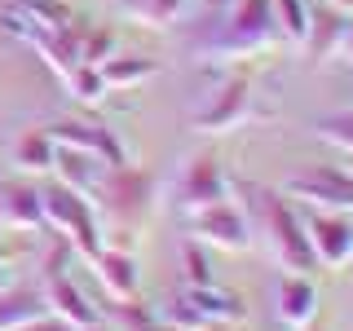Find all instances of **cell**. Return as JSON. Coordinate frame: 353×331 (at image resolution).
Returning <instances> with one entry per match:
<instances>
[{"label":"cell","instance_id":"1","mask_svg":"<svg viewBox=\"0 0 353 331\" xmlns=\"http://www.w3.org/2000/svg\"><path fill=\"white\" fill-rule=\"evenodd\" d=\"M230 194H239L234 203L248 217L252 239L270 252L283 274H314L318 270L314 252H309V239H305L301 208L283 190H270V185H256V181H230Z\"/></svg>","mask_w":353,"mask_h":331},{"label":"cell","instance_id":"2","mask_svg":"<svg viewBox=\"0 0 353 331\" xmlns=\"http://www.w3.org/2000/svg\"><path fill=\"white\" fill-rule=\"evenodd\" d=\"M279 27H274L270 0H225L216 27L194 44L203 62H230V58H256V53L279 49Z\"/></svg>","mask_w":353,"mask_h":331},{"label":"cell","instance_id":"3","mask_svg":"<svg viewBox=\"0 0 353 331\" xmlns=\"http://www.w3.org/2000/svg\"><path fill=\"white\" fill-rule=\"evenodd\" d=\"M243 314H248V305H243L234 292H225L221 283H212V287H181L172 301L154 305V318L176 327V331H199V327H212V323L239 327Z\"/></svg>","mask_w":353,"mask_h":331},{"label":"cell","instance_id":"4","mask_svg":"<svg viewBox=\"0 0 353 331\" xmlns=\"http://www.w3.org/2000/svg\"><path fill=\"white\" fill-rule=\"evenodd\" d=\"M40 208H44V225L58 230L84 261H93L102 252V225H97V212L84 194H75L62 181H53L40 190Z\"/></svg>","mask_w":353,"mask_h":331},{"label":"cell","instance_id":"5","mask_svg":"<svg viewBox=\"0 0 353 331\" xmlns=\"http://www.w3.org/2000/svg\"><path fill=\"white\" fill-rule=\"evenodd\" d=\"M256 119V88H252L248 75H225L203 102L194 106L190 115V128L203 132V137H225L243 124Z\"/></svg>","mask_w":353,"mask_h":331},{"label":"cell","instance_id":"6","mask_svg":"<svg viewBox=\"0 0 353 331\" xmlns=\"http://www.w3.org/2000/svg\"><path fill=\"white\" fill-rule=\"evenodd\" d=\"M154 203V177L132 168V163H119V168H106L102 185L93 194V208H102L110 225H141Z\"/></svg>","mask_w":353,"mask_h":331},{"label":"cell","instance_id":"7","mask_svg":"<svg viewBox=\"0 0 353 331\" xmlns=\"http://www.w3.org/2000/svg\"><path fill=\"white\" fill-rule=\"evenodd\" d=\"M283 194L296 208H323V212L353 217V177L340 163H309L283 181Z\"/></svg>","mask_w":353,"mask_h":331},{"label":"cell","instance_id":"8","mask_svg":"<svg viewBox=\"0 0 353 331\" xmlns=\"http://www.w3.org/2000/svg\"><path fill=\"white\" fill-rule=\"evenodd\" d=\"M230 181H234V177L225 172L221 154L203 150V154H194V159H185L181 177H176V190H172L176 212L194 217V212H203V208H212V203H225V199H230Z\"/></svg>","mask_w":353,"mask_h":331},{"label":"cell","instance_id":"9","mask_svg":"<svg viewBox=\"0 0 353 331\" xmlns=\"http://www.w3.org/2000/svg\"><path fill=\"white\" fill-rule=\"evenodd\" d=\"M185 230H190L194 243H203V248H216V252H248L252 243V225L248 217H243V208L234 203V194L225 199V203H212L203 208V212L185 217Z\"/></svg>","mask_w":353,"mask_h":331},{"label":"cell","instance_id":"10","mask_svg":"<svg viewBox=\"0 0 353 331\" xmlns=\"http://www.w3.org/2000/svg\"><path fill=\"white\" fill-rule=\"evenodd\" d=\"M301 221H305V239H309V252H314V265H323V270L353 265V217L309 208V212H301Z\"/></svg>","mask_w":353,"mask_h":331},{"label":"cell","instance_id":"11","mask_svg":"<svg viewBox=\"0 0 353 331\" xmlns=\"http://www.w3.org/2000/svg\"><path fill=\"white\" fill-rule=\"evenodd\" d=\"M270 309H274V323H283L287 331H305L318 323L323 292L309 274H279L270 292Z\"/></svg>","mask_w":353,"mask_h":331},{"label":"cell","instance_id":"12","mask_svg":"<svg viewBox=\"0 0 353 331\" xmlns=\"http://www.w3.org/2000/svg\"><path fill=\"white\" fill-rule=\"evenodd\" d=\"M44 132L53 137V146H62V150H84V154H93V159H102L106 168L128 163V154H124V146H119V137H115L106 124H88V119H53Z\"/></svg>","mask_w":353,"mask_h":331},{"label":"cell","instance_id":"13","mask_svg":"<svg viewBox=\"0 0 353 331\" xmlns=\"http://www.w3.org/2000/svg\"><path fill=\"white\" fill-rule=\"evenodd\" d=\"M40 296H44V309H49L53 318H62V323L71 327V331L102 323V318H97V309L88 305V296H84L71 279H66L62 270H44V287H40Z\"/></svg>","mask_w":353,"mask_h":331},{"label":"cell","instance_id":"14","mask_svg":"<svg viewBox=\"0 0 353 331\" xmlns=\"http://www.w3.org/2000/svg\"><path fill=\"white\" fill-rule=\"evenodd\" d=\"M0 230H9V234H36V230H44V208H40L36 185L0 181Z\"/></svg>","mask_w":353,"mask_h":331},{"label":"cell","instance_id":"15","mask_svg":"<svg viewBox=\"0 0 353 331\" xmlns=\"http://www.w3.org/2000/svg\"><path fill=\"white\" fill-rule=\"evenodd\" d=\"M88 265H93V274H97V283H102V292H106L115 305L137 301V257H132V252H124V248H106V243H102V252H97Z\"/></svg>","mask_w":353,"mask_h":331},{"label":"cell","instance_id":"16","mask_svg":"<svg viewBox=\"0 0 353 331\" xmlns=\"http://www.w3.org/2000/svg\"><path fill=\"white\" fill-rule=\"evenodd\" d=\"M345 27H349V14L336 5H327V0H318L314 5V18H309V36H305V58L309 62H331L340 49V40H345Z\"/></svg>","mask_w":353,"mask_h":331},{"label":"cell","instance_id":"17","mask_svg":"<svg viewBox=\"0 0 353 331\" xmlns=\"http://www.w3.org/2000/svg\"><path fill=\"white\" fill-rule=\"evenodd\" d=\"M53 172H58V181L66 185V190L84 194L88 203H93L97 185H102V177H106V163L93 159V154H84V150H62L58 146V154H53Z\"/></svg>","mask_w":353,"mask_h":331},{"label":"cell","instance_id":"18","mask_svg":"<svg viewBox=\"0 0 353 331\" xmlns=\"http://www.w3.org/2000/svg\"><path fill=\"white\" fill-rule=\"evenodd\" d=\"M53 154H58V146L44 128H22L9 141V163L18 172H53Z\"/></svg>","mask_w":353,"mask_h":331},{"label":"cell","instance_id":"19","mask_svg":"<svg viewBox=\"0 0 353 331\" xmlns=\"http://www.w3.org/2000/svg\"><path fill=\"white\" fill-rule=\"evenodd\" d=\"M102 80H106V93H124V88H137L159 75V62L154 58H141V53H115V58H106L102 66Z\"/></svg>","mask_w":353,"mask_h":331},{"label":"cell","instance_id":"20","mask_svg":"<svg viewBox=\"0 0 353 331\" xmlns=\"http://www.w3.org/2000/svg\"><path fill=\"white\" fill-rule=\"evenodd\" d=\"M274 9V27H279V40L287 49L301 53L305 49V36H309V18H314V5L309 0H270Z\"/></svg>","mask_w":353,"mask_h":331},{"label":"cell","instance_id":"21","mask_svg":"<svg viewBox=\"0 0 353 331\" xmlns=\"http://www.w3.org/2000/svg\"><path fill=\"white\" fill-rule=\"evenodd\" d=\"M40 314H49L40 287H9V292L0 296V331H18L22 323H31V318H40Z\"/></svg>","mask_w":353,"mask_h":331},{"label":"cell","instance_id":"22","mask_svg":"<svg viewBox=\"0 0 353 331\" xmlns=\"http://www.w3.org/2000/svg\"><path fill=\"white\" fill-rule=\"evenodd\" d=\"M119 9H124L132 22H141V27L163 31L185 14V0H119Z\"/></svg>","mask_w":353,"mask_h":331},{"label":"cell","instance_id":"23","mask_svg":"<svg viewBox=\"0 0 353 331\" xmlns=\"http://www.w3.org/2000/svg\"><path fill=\"white\" fill-rule=\"evenodd\" d=\"M62 84H66V93H71L75 102H84V106H93V102H102V97H106L102 71H97V66H88V62L71 66V71L62 75Z\"/></svg>","mask_w":353,"mask_h":331},{"label":"cell","instance_id":"24","mask_svg":"<svg viewBox=\"0 0 353 331\" xmlns=\"http://www.w3.org/2000/svg\"><path fill=\"white\" fill-rule=\"evenodd\" d=\"M181 279H185V287H212L216 283L212 257H208L203 243H194V239L181 243Z\"/></svg>","mask_w":353,"mask_h":331},{"label":"cell","instance_id":"25","mask_svg":"<svg viewBox=\"0 0 353 331\" xmlns=\"http://www.w3.org/2000/svg\"><path fill=\"white\" fill-rule=\"evenodd\" d=\"M314 128H318V137H323L327 146H336V150L353 154V106H345V110H331V115H323Z\"/></svg>","mask_w":353,"mask_h":331},{"label":"cell","instance_id":"26","mask_svg":"<svg viewBox=\"0 0 353 331\" xmlns=\"http://www.w3.org/2000/svg\"><path fill=\"white\" fill-rule=\"evenodd\" d=\"M115 53H119V40H115V31H110V27H84V36H80V62L102 66L106 58H115Z\"/></svg>","mask_w":353,"mask_h":331},{"label":"cell","instance_id":"27","mask_svg":"<svg viewBox=\"0 0 353 331\" xmlns=\"http://www.w3.org/2000/svg\"><path fill=\"white\" fill-rule=\"evenodd\" d=\"M115 331H176V327L159 323V318H154V309L124 301V305H115Z\"/></svg>","mask_w":353,"mask_h":331},{"label":"cell","instance_id":"28","mask_svg":"<svg viewBox=\"0 0 353 331\" xmlns=\"http://www.w3.org/2000/svg\"><path fill=\"white\" fill-rule=\"evenodd\" d=\"M18 9L36 22V27H66V22H71V9H66L62 0H22Z\"/></svg>","mask_w":353,"mask_h":331},{"label":"cell","instance_id":"29","mask_svg":"<svg viewBox=\"0 0 353 331\" xmlns=\"http://www.w3.org/2000/svg\"><path fill=\"white\" fill-rule=\"evenodd\" d=\"M18 331H71L62 323V318H53V314H40V318H31V323H22Z\"/></svg>","mask_w":353,"mask_h":331},{"label":"cell","instance_id":"30","mask_svg":"<svg viewBox=\"0 0 353 331\" xmlns=\"http://www.w3.org/2000/svg\"><path fill=\"white\" fill-rule=\"evenodd\" d=\"M336 58H340V62H345L349 71H353V14H349V27H345V40H340ZM336 58H331V62H336Z\"/></svg>","mask_w":353,"mask_h":331},{"label":"cell","instance_id":"31","mask_svg":"<svg viewBox=\"0 0 353 331\" xmlns=\"http://www.w3.org/2000/svg\"><path fill=\"white\" fill-rule=\"evenodd\" d=\"M9 292V270H5V257H0V296Z\"/></svg>","mask_w":353,"mask_h":331},{"label":"cell","instance_id":"32","mask_svg":"<svg viewBox=\"0 0 353 331\" xmlns=\"http://www.w3.org/2000/svg\"><path fill=\"white\" fill-rule=\"evenodd\" d=\"M327 5H336V9H345V14H353V0H327Z\"/></svg>","mask_w":353,"mask_h":331},{"label":"cell","instance_id":"33","mask_svg":"<svg viewBox=\"0 0 353 331\" xmlns=\"http://www.w3.org/2000/svg\"><path fill=\"white\" fill-rule=\"evenodd\" d=\"M199 331H234L230 323H212V327H199Z\"/></svg>","mask_w":353,"mask_h":331},{"label":"cell","instance_id":"34","mask_svg":"<svg viewBox=\"0 0 353 331\" xmlns=\"http://www.w3.org/2000/svg\"><path fill=\"white\" fill-rule=\"evenodd\" d=\"M80 331H115V327H106V323H93V327H80Z\"/></svg>","mask_w":353,"mask_h":331},{"label":"cell","instance_id":"35","mask_svg":"<svg viewBox=\"0 0 353 331\" xmlns=\"http://www.w3.org/2000/svg\"><path fill=\"white\" fill-rule=\"evenodd\" d=\"M340 168H345V172L353 177V154H345V163H340Z\"/></svg>","mask_w":353,"mask_h":331},{"label":"cell","instance_id":"36","mask_svg":"<svg viewBox=\"0 0 353 331\" xmlns=\"http://www.w3.org/2000/svg\"><path fill=\"white\" fill-rule=\"evenodd\" d=\"M305 331H314V327H305Z\"/></svg>","mask_w":353,"mask_h":331}]
</instances>
